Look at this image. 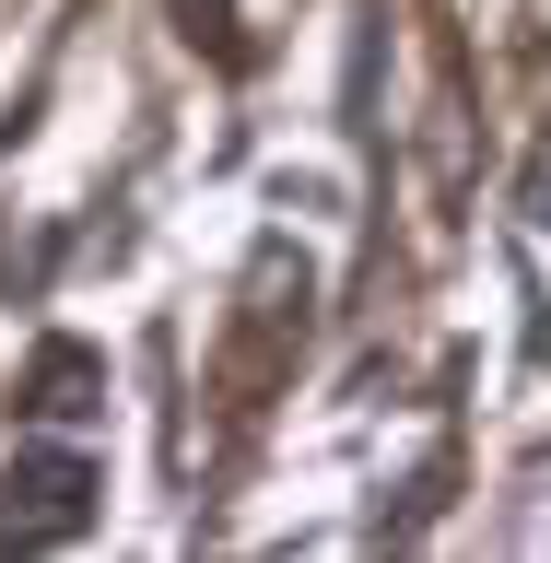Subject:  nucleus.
Listing matches in <instances>:
<instances>
[{"label":"nucleus","mask_w":551,"mask_h":563,"mask_svg":"<svg viewBox=\"0 0 551 563\" xmlns=\"http://www.w3.org/2000/svg\"><path fill=\"white\" fill-rule=\"evenodd\" d=\"M95 517H106V470L82 446H59V434L0 470V552H59V540H82Z\"/></svg>","instance_id":"1"},{"label":"nucleus","mask_w":551,"mask_h":563,"mask_svg":"<svg viewBox=\"0 0 551 563\" xmlns=\"http://www.w3.org/2000/svg\"><path fill=\"white\" fill-rule=\"evenodd\" d=\"M24 411L35 422H95L106 411V364L82 341H47V352H35V376H24Z\"/></svg>","instance_id":"2"},{"label":"nucleus","mask_w":551,"mask_h":563,"mask_svg":"<svg viewBox=\"0 0 551 563\" xmlns=\"http://www.w3.org/2000/svg\"><path fill=\"white\" fill-rule=\"evenodd\" d=\"M188 12V47H211V59H235L246 35H235V0H176Z\"/></svg>","instance_id":"3"},{"label":"nucleus","mask_w":551,"mask_h":563,"mask_svg":"<svg viewBox=\"0 0 551 563\" xmlns=\"http://www.w3.org/2000/svg\"><path fill=\"white\" fill-rule=\"evenodd\" d=\"M540 352H551V329H540Z\"/></svg>","instance_id":"4"}]
</instances>
